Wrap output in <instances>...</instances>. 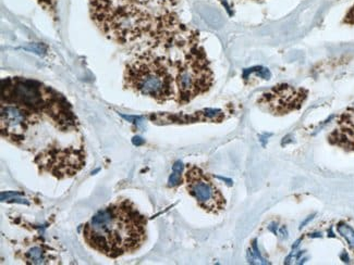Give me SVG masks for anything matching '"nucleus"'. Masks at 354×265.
Here are the masks:
<instances>
[{"instance_id": "nucleus-1", "label": "nucleus", "mask_w": 354, "mask_h": 265, "mask_svg": "<svg viewBox=\"0 0 354 265\" xmlns=\"http://www.w3.org/2000/svg\"><path fill=\"white\" fill-rule=\"evenodd\" d=\"M180 0H88L93 22L108 39L151 49H180L198 39L181 22Z\"/></svg>"}, {"instance_id": "nucleus-2", "label": "nucleus", "mask_w": 354, "mask_h": 265, "mask_svg": "<svg viewBox=\"0 0 354 265\" xmlns=\"http://www.w3.org/2000/svg\"><path fill=\"white\" fill-rule=\"evenodd\" d=\"M147 217L133 202L120 200L100 210L83 226L86 245L108 257L136 253L147 240Z\"/></svg>"}, {"instance_id": "nucleus-3", "label": "nucleus", "mask_w": 354, "mask_h": 265, "mask_svg": "<svg viewBox=\"0 0 354 265\" xmlns=\"http://www.w3.org/2000/svg\"><path fill=\"white\" fill-rule=\"evenodd\" d=\"M124 84L136 94L164 104L176 99L174 66L149 49L138 55L126 66Z\"/></svg>"}, {"instance_id": "nucleus-4", "label": "nucleus", "mask_w": 354, "mask_h": 265, "mask_svg": "<svg viewBox=\"0 0 354 265\" xmlns=\"http://www.w3.org/2000/svg\"><path fill=\"white\" fill-rule=\"evenodd\" d=\"M172 66L175 75V101L179 105L192 101L213 86V70L198 41L185 47Z\"/></svg>"}, {"instance_id": "nucleus-5", "label": "nucleus", "mask_w": 354, "mask_h": 265, "mask_svg": "<svg viewBox=\"0 0 354 265\" xmlns=\"http://www.w3.org/2000/svg\"><path fill=\"white\" fill-rule=\"evenodd\" d=\"M1 102L41 112L75 115L69 101L53 87L26 77L1 79Z\"/></svg>"}, {"instance_id": "nucleus-6", "label": "nucleus", "mask_w": 354, "mask_h": 265, "mask_svg": "<svg viewBox=\"0 0 354 265\" xmlns=\"http://www.w3.org/2000/svg\"><path fill=\"white\" fill-rule=\"evenodd\" d=\"M187 190L204 211L218 215L226 208V199L211 176L196 166H187L185 174Z\"/></svg>"}, {"instance_id": "nucleus-7", "label": "nucleus", "mask_w": 354, "mask_h": 265, "mask_svg": "<svg viewBox=\"0 0 354 265\" xmlns=\"http://www.w3.org/2000/svg\"><path fill=\"white\" fill-rule=\"evenodd\" d=\"M308 96L306 88L279 84L264 92L257 100V105L270 115H285L300 109Z\"/></svg>"}, {"instance_id": "nucleus-8", "label": "nucleus", "mask_w": 354, "mask_h": 265, "mask_svg": "<svg viewBox=\"0 0 354 265\" xmlns=\"http://www.w3.org/2000/svg\"><path fill=\"white\" fill-rule=\"evenodd\" d=\"M328 141L344 150L354 151V108H349L340 115L336 128L329 134Z\"/></svg>"}, {"instance_id": "nucleus-9", "label": "nucleus", "mask_w": 354, "mask_h": 265, "mask_svg": "<svg viewBox=\"0 0 354 265\" xmlns=\"http://www.w3.org/2000/svg\"><path fill=\"white\" fill-rule=\"evenodd\" d=\"M26 260L32 264H44L46 262V253L43 248L35 246L26 253Z\"/></svg>"}, {"instance_id": "nucleus-10", "label": "nucleus", "mask_w": 354, "mask_h": 265, "mask_svg": "<svg viewBox=\"0 0 354 265\" xmlns=\"http://www.w3.org/2000/svg\"><path fill=\"white\" fill-rule=\"evenodd\" d=\"M183 164L181 161H177L172 168V174L168 181V186L177 187L183 183Z\"/></svg>"}, {"instance_id": "nucleus-11", "label": "nucleus", "mask_w": 354, "mask_h": 265, "mask_svg": "<svg viewBox=\"0 0 354 265\" xmlns=\"http://www.w3.org/2000/svg\"><path fill=\"white\" fill-rule=\"evenodd\" d=\"M339 234L342 235V237L348 242L350 247L354 248V230H352L349 225L340 223L337 227Z\"/></svg>"}, {"instance_id": "nucleus-12", "label": "nucleus", "mask_w": 354, "mask_h": 265, "mask_svg": "<svg viewBox=\"0 0 354 265\" xmlns=\"http://www.w3.org/2000/svg\"><path fill=\"white\" fill-rule=\"evenodd\" d=\"M344 23L349 24V26H354V5L352 6L351 8L349 9V11L346 12V16H344Z\"/></svg>"}, {"instance_id": "nucleus-13", "label": "nucleus", "mask_w": 354, "mask_h": 265, "mask_svg": "<svg viewBox=\"0 0 354 265\" xmlns=\"http://www.w3.org/2000/svg\"><path fill=\"white\" fill-rule=\"evenodd\" d=\"M143 143L141 137H134L133 138V144L134 145H140V144Z\"/></svg>"}]
</instances>
